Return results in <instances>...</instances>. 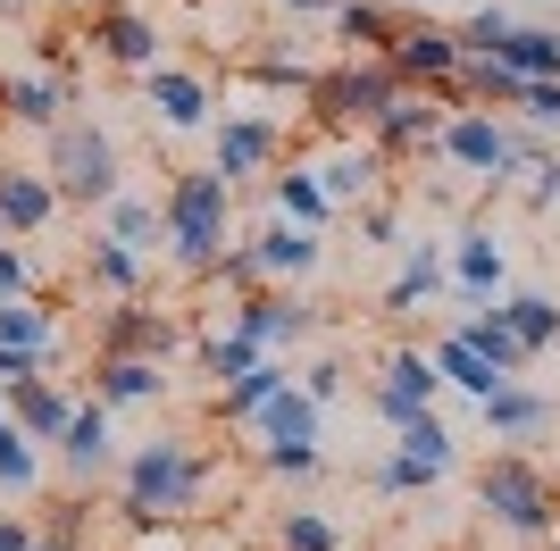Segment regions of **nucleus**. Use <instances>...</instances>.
<instances>
[{"instance_id":"nucleus-44","label":"nucleus","mask_w":560,"mask_h":551,"mask_svg":"<svg viewBox=\"0 0 560 551\" xmlns=\"http://www.w3.org/2000/svg\"><path fill=\"white\" fill-rule=\"evenodd\" d=\"M302 392L318 401V410H327L335 392H343V360H318V367H302Z\"/></svg>"},{"instance_id":"nucleus-35","label":"nucleus","mask_w":560,"mask_h":551,"mask_svg":"<svg viewBox=\"0 0 560 551\" xmlns=\"http://www.w3.org/2000/svg\"><path fill=\"white\" fill-rule=\"evenodd\" d=\"M335 34H343L351 50H369V59H385V50H394V34H401V17H385L376 0H343V9H335Z\"/></svg>"},{"instance_id":"nucleus-30","label":"nucleus","mask_w":560,"mask_h":551,"mask_svg":"<svg viewBox=\"0 0 560 551\" xmlns=\"http://www.w3.org/2000/svg\"><path fill=\"white\" fill-rule=\"evenodd\" d=\"M444 251H435V243H410V259H401V276L394 284H385V309H394V318H410V309H419L427 293H444Z\"/></svg>"},{"instance_id":"nucleus-27","label":"nucleus","mask_w":560,"mask_h":551,"mask_svg":"<svg viewBox=\"0 0 560 551\" xmlns=\"http://www.w3.org/2000/svg\"><path fill=\"white\" fill-rule=\"evenodd\" d=\"M59 459H68L75 477H101V468H109V410H101V401H75L68 435H59Z\"/></svg>"},{"instance_id":"nucleus-1","label":"nucleus","mask_w":560,"mask_h":551,"mask_svg":"<svg viewBox=\"0 0 560 551\" xmlns=\"http://www.w3.org/2000/svg\"><path fill=\"white\" fill-rule=\"evenodd\" d=\"M201 484H210V468H201V452H192L185 435H151L135 459H126V518L176 527V518L201 502Z\"/></svg>"},{"instance_id":"nucleus-34","label":"nucleus","mask_w":560,"mask_h":551,"mask_svg":"<svg viewBox=\"0 0 560 551\" xmlns=\"http://www.w3.org/2000/svg\"><path fill=\"white\" fill-rule=\"evenodd\" d=\"M84 276H93L101 293L135 301V293H142V251H126V243H109V234H93V251H84Z\"/></svg>"},{"instance_id":"nucleus-50","label":"nucleus","mask_w":560,"mask_h":551,"mask_svg":"<svg viewBox=\"0 0 560 551\" xmlns=\"http://www.w3.org/2000/svg\"><path fill=\"white\" fill-rule=\"evenodd\" d=\"M34 551H75V518H59V527H50V535H43Z\"/></svg>"},{"instance_id":"nucleus-21","label":"nucleus","mask_w":560,"mask_h":551,"mask_svg":"<svg viewBox=\"0 0 560 551\" xmlns=\"http://www.w3.org/2000/svg\"><path fill=\"white\" fill-rule=\"evenodd\" d=\"M0 351H25L34 367L59 360V318H50V301H9V309H0Z\"/></svg>"},{"instance_id":"nucleus-9","label":"nucleus","mask_w":560,"mask_h":551,"mask_svg":"<svg viewBox=\"0 0 560 551\" xmlns=\"http://www.w3.org/2000/svg\"><path fill=\"white\" fill-rule=\"evenodd\" d=\"M435 392H444V376H435V351H394L369 401H376V418H385V426H410V418L435 410Z\"/></svg>"},{"instance_id":"nucleus-13","label":"nucleus","mask_w":560,"mask_h":551,"mask_svg":"<svg viewBox=\"0 0 560 551\" xmlns=\"http://www.w3.org/2000/svg\"><path fill=\"white\" fill-rule=\"evenodd\" d=\"M452 284H460V309H493L502 284H511V251H502V234L468 226L460 251H452Z\"/></svg>"},{"instance_id":"nucleus-43","label":"nucleus","mask_w":560,"mask_h":551,"mask_svg":"<svg viewBox=\"0 0 560 551\" xmlns=\"http://www.w3.org/2000/svg\"><path fill=\"white\" fill-rule=\"evenodd\" d=\"M259 459H268L277 477H318V468H327L318 452H293V443H259Z\"/></svg>"},{"instance_id":"nucleus-17","label":"nucleus","mask_w":560,"mask_h":551,"mask_svg":"<svg viewBox=\"0 0 560 551\" xmlns=\"http://www.w3.org/2000/svg\"><path fill=\"white\" fill-rule=\"evenodd\" d=\"M444 126L452 117L435 109V101H427V92H401L394 109H385V126H376V151H385V160H401V151H435V142H444Z\"/></svg>"},{"instance_id":"nucleus-52","label":"nucleus","mask_w":560,"mask_h":551,"mask_svg":"<svg viewBox=\"0 0 560 551\" xmlns=\"http://www.w3.org/2000/svg\"><path fill=\"white\" fill-rule=\"evenodd\" d=\"M0 418H9V385H0Z\"/></svg>"},{"instance_id":"nucleus-37","label":"nucleus","mask_w":560,"mask_h":551,"mask_svg":"<svg viewBox=\"0 0 560 551\" xmlns=\"http://www.w3.org/2000/svg\"><path fill=\"white\" fill-rule=\"evenodd\" d=\"M34 477H43L34 435H25L18 418H0V493H34Z\"/></svg>"},{"instance_id":"nucleus-2","label":"nucleus","mask_w":560,"mask_h":551,"mask_svg":"<svg viewBox=\"0 0 560 551\" xmlns=\"http://www.w3.org/2000/svg\"><path fill=\"white\" fill-rule=\"evenodd\" d=\"M226 209H234V184L218 176V167L167 184L160 218H167V251H176V268H218V259H226Z\"/></svg>"},{"instance_id":"nucleus-28","label":"nucleus","mask_w":560,"mask_h":551,"mask_svg":"<svg viewBox=\"0 0 560 551\" xmlns=\"http://www.w3.org/2000/svg\"><path fill=\"white\" fill-rule=\"evenodd\" d=\"M493 309H502V326L518 335V351H527V360L560 343V301H552V293H511V301H493Z\"/></svg>"},{"instance_id":"nucleus-25","label":"nucleus","mask_w":560,"mask_h":551,"mask_svg":"<svg viewBox=\"0 0 560 551\" xmlns=\"http://www.w3.org/2000/svg\"><path fill=\"white\" fill-rule=\"evenodd\" d=\"M268 201H277V218H284V226H302V234H318V226L335 218L327 184H318V167H284V176L268 184Z\"/></svg>"},{"instance_id":"nucleus-18","label":"nucleus","mask_w":560,"mask_h":551,"mask_svg":"<svg viewBox=\"0 0 560 551\" xmlns=\"http://www.w3.org/2000/svg\"><path fill=\"white\" fill-rule=\"evenodd\" d=\"M50 209H59L50 167H43V176H34V167H0V234H43Z\"/></svg>"},{"instance_id":"nucleus-33","label":"nucleus","mask_w":560,"mask_h":551,"mask_svg":"<svg viewBox=\"0 0 560 551\" xmlns=\"http://www.w3.org/2000/svg\"><path fill=\"white\" fill-rule=\"evenodd\" d=\"M277 392H293V376H284V360H259L252 376H234V385L218 392V418H226V426H243V418H259Z\"/></svg>"},{"instance_id":"nucleus-45","label":"nucleus","mask_w":560,"mask_h":551,"mask_svg":"<svg viewBox=\"0 0 560 551\" xmlns=\"http://www.w3.org/2000/svg\"><path fill=\"white\" fill-rule=\"evenodd\" d=\"M218 276H226L234 293H259V259H252V251H243V243H234V251H226V259H218Z\"/></svg>"},{"instance_id":"nucleus-20","label":"nucleus","mask_w":560,"mask_h":551,"mask_svg":"<svg viewBox=\"0 0 560 551\" xmlns=\"http://www.w3.org/2000/svg\"><path fill=\"white\" fill-rule=\"evenodd\" d=\"M268 160H277V126H268V117H226V126H218V176L226 184L259 176Z\"/></svg>"},{"instance_id":"nucleus-14","label":"nucleus","mask_w":560,"mask_h":551,"mask_svg":"<svg viewBox=\"0 0 560 551\" xmlns=\"http://www.w3.org/2000/svg\"><path fill=\"white\" fill-rule=\"evenodd\" d=\"M84 43H93L101 59H109V68H135V75H151V68H160V25L142 17V9H101Z\"/></svg>"},{"instance_id":"nucleus-29","label":"nucleus","mask_w":560,"mask_h":551,"mask_svg":"<svg viewBox=\"0 0 560 551\" xmlns=\"http://www.w3.org/2000/svg\"><path fill=\"white\" fill-rule=\"evenodd\" d=\"M435 376H444V385H460L468 401H493L502 385H518V376H502L493 360H477V351H468L460 335H444V343H435Z\"/></svg>"},{"instance_id":"nucleus-39","label":"nucleus","mask_w":560,"mask_h":551,"mask_svg":"<svg viewBox=\"0 0 560 551\" xmlns=\"http://www.w3.org/2000/svg\"><path fill=\"white\" fill-rule=\"evenodd\" d=\"M259 360H268V351H259L252 335H234V326H226V335H210V343H201V367H210V376H218V392H226L234 376H252Z\"/></svg>"},{"instance_id":"nucleus-42","label":"nucleus","mask_w":560,"mask_h":551,"mask_svg":"<svg viewBox=\"0 0 560 551\" xmlns=\"http://www.w3.org/2000/svg\"><path fill=\"white\" fill-rule=\"evenodd\" d=\"M9 301H34V251L25 243H0V309Z\"/></svg>"},{"instance_id":"nucleus-49","label":"nucleus","mask_w":560,"mask_h":551,"mask_svg":"<svg viewBox=\"0 0 560 551\" xmlns=\"http://www.w3.org/2000/svg\"><path fill=\"white\" fill-rule=\"evenodd\" d=\"M277 9H293V17H335L343 0H277Z\"/></svg>"},{"instance_id":"nucleus-38","label":"nucleus","mask_w":560,"mask_h":551,"mask_svg":"<svg viewBox=\"0 0 560 551\" xmlns=\"http://www.w3.org/2000/svg\"><path fill=\"white\" fill-rule=\"evenodd\" d=\"M460 84H468V101H477V109H518V101H527V84H518L502 59H468Z\"/></svg>"},{"instance_id":"nucleus-47","label":"nucleus","mask_w":560,"mask_h":551,"mask_svg":"<svg viewBox=\"0 0 560 551\" xmlns=\"http://www.w3.org/2000/svg\"><path fill=\"white\" fill-rule=\"evenodd\" d=\"M360 243H394V209H360Z\"/></svg>"},{"instance_id":"nucleus-7","label":"nucleus","mask_w":560,"mask_h":551,"mask_svg":"<svg viewBox=\"0 0 560 551\" xmlns=\"http://www.w3.org/2000/svg\"><path fill=\"white\" fill-rule=\"evenodd\" d=\"M435 160H452L460 176H477V184H502L518 176V134L502 126L493 109H452V126H444V142H435Z\"/></svg>"},{"instance_id":"nucleus-19","label":"nucleus","mask_w":560,"mask_h":551,"mask_svg":"<svg viewBox=\"0 0 560 551\" xmlns=\"http://www.w3.org/2000/svg\"><path fill=\"white\" fill-rule=\"evenodd\" d=\"M9 418H18L34 443H59L75 418V392H59L50 376H25V385H9Z\"/></svg>"},{"instance_id":"nucleus-8","label":"nucleus","mask_w":560,"mask_h":551,"mask_svg":"<svg viewBox=\"0 0 560 551\" xmlns=\"http://www.w3.org/2000/svg\"><path fill=\"white\" fill-rule=\"evenodd\" d=\"M385 59H394V75L410 92L419 84H452V75L468 68V50H460V25H435V17H410L394 34V50H385Z\"/></svg>"},{"instance_id":"nucleus-40","label":"nucleus","mask_w":560,"mask_h":551,"mask_svg":"<svg viewBox=\"0 0 560 551\" xmlns=\"http://www.w3.org/2000/svg\"><path fill=\"white\" fill-rule=\"evenodd\" d=\"M277 551H343V535H335V518H327V509H284Z\"/></svg>"},{"instance_id":"nucleus-11","label":"nucleus","mask_w":560,"mask_h":551,"mask_svg":"<svg viewBox=\"0 0 560 551\" xmlns=\"http://www.w3.org/2000/svg\"><path fill=\"white\" fill-rule=\"evenodd\" d=\"M477 418H486L493 443H511V452H527V443H544L560 426V401H544L536 385H502L493 401H477Z\"/></svg>"},{"instance_id":"nucleus-24","label":"nucleus","mask_w":560,"mask_h":551,"mask_svg":"<svg viewBox=\"0 0 560 551\" xmlns=\"http://www.w3.org/2000/svg\"><path fill=\"white\" fill-rule=\"evenodd\" d=\"M0 109L18 117V126H43V134H59V126H68V84H59V75H9V84H0Z\"/></svg>"},{"instance_id":"nucleus-41","label":"nucleus","mask_w":560,"mask_h":551,"mask_svg":"<svg viewBox=\"0 0 560 551\" xmlns=\"http://www.w3.org/2000/svg\"><path fill=\"white\" fill-rule=\"evenodd\" d=\"M511 34H518V17H511V9H477V17L460 25V50H468V59H493V50L511 43Z\"/></svg>"},{"instance_id":"nucleus-23","label":"nucleus","mask_w":560,"mask_h":551,"mask_svg":"<svg viewBox=\"0 0 560 551\" xmlns=\"http://www.w3.org/2000/svg\"><path fill=\"white\" fill-rule=\"evenodd\" d=\"M318 184H327L335 209H343V201H369L376 184H385V151H376V142H343V151L318 167Z\"/></svg>"},{"instance_id":"nucleus-5","label":"nucleus","mask_w":560,"mask_h":551,"mask_svg":"<svg viewBox=\"0 0 560 551\" xmlns=\"http://www.w3.org/2000/svg\"><path fill=\"white\" fill-rule=\"evenodd\" d=\"M50 184H59V201H84V209L117 201V142L101 134L93 117H68L50 134Z\"/></svg>"},{"instance_id":"nucleus-16","label":"nucleus","mask_w":560,"mask_h":551,"mask_svg":"<svg viewBox=\"0 0 560 551\" xmlns=\"http://www.w3.org/2000/svg\"><path fill=\"white\" fill-rule=\"evenodd\" d=\"M243 251L259 259V284H268V276H277V284H293V276H310L318 259H327V243H318V234H302V226H284V218H268Z\"/></svg>"},{"instance_id":"nucleus-15","label":"nucleus","mask_w":560,"mask_h":551,"mask_svg":"<svg viewBox=\"0 0 560 551\" xmlns=\"http://www.w3.org/2000/svg\"><path fill=\"white\" fill-rule=\"evenodd\" d=\"M142 101H151V117H160L167 134H192V126H210V84L185 68H151L142 75Z\"/></svg>"},{"instance_id":"nucleus-51","label":"nucleus","mask_w":560,"mask_h":551,"mask_svg":"<svg viewBox=\"0 0 560 551\" xmlns=\"http://www.w3.org/2000/svg\"><path fill=\"white\" fill-rule=\"evenodd\" d=\"M25 9H34V0H0V17H25Z\"/></svg>"},{"instance_id":"nucleus-4","label":"nucleus","mask_w":560,"mask_h":551,"mask_svg":"<svg viewBox=\"0 0 560 551\" xmlns=\"http://www.w3.org/2000/svg\"><path fill=\"white\" fill-rule=\"evenodd\" d=\"M460 468V443H452V426L435 410L410 418V426H394V452L369 468V493H385V502H401V493H427L435 477H452Z\"/></svg>"},{"instance_id":"nucleus-6","label":"nucleus","mask_w":560,"mask_h":551,"mask_svg":"<svg viewBox=\"0 0 560 551\" xmlns=\"http://www.w3.org/2000/svg\"><path fill=\"white\" fill-rule=\"evenodd\" d=\"M401 92H410V84L394 75V59H351V68L318 75V92H310V101H318V117H327V126H369V134H376Z\"/></svg>"},{"instance_id":"nucleus-26","label":"nucleus","mask_w":560,"mask_h":551,"mask_svg":"<svg viewBox=\"0 0 560 551\" xmlns=\"http://www.w3.org/2000/svg\"><path fill=\"white\" fill-rule=\"evenodd\" d=\"M493 59H502L518 84H560V34H552V25H518Z\"/></svg>"},{"instance_id":"nucleus-46","label":"nucleus","mask_w":560,"mask_h":551,"mask_svg":"<svg viewBox=\"0 0 560 551\" xmlns=\"http://www.w3.org/2000/svg\"><path fill=\"white\" fill-rule=\"evenodd\" d=\"M518 109L536 117V126H560V84H527V101Z\"/></svg>"},{"instance_id":"nucleus-10","label":"nucleus","mask_w":560,"mask_h":551,"mask_svg":"<svg viewBox=\"0 0 560 551\" xmlns=\"http://www.w3.org/2000/svg\"><path fill=\"white\" fill-rule=\"evenodd\" d=\"M234 335H252V343L277 360L284 343L318 335V309H310L302 293H243V301H234Z\"/></svg>"},{"instance_id":"nucleus-12","label":"nucleus","mask_w":560,"mask_h":551,"mask_svg":"<svg viewBox=\"0 0 560 551\" xmlns=\"http://www.w3.org/2000/svg\"><path fill=\"white\" fill-rule=\"evenodd\" d=\"M185 343V326L160 318V309H142V301H126V309H109V326H101V360H160Z\"/></svg>"},{"instance_id":"nucleus-31","label":"nucleus","mask_w":560,"mask_h":551,"mask_svg":"<svg viewBox=\"0 0 560 551\" xmlns=\"http://www.w3.org/2000/svg\"><path fill=\"white\" fill-rule=\"evenodd\" d=\"M252 426H259L268 443H293V452H318V401H310L302 385H293V392H277V401H268V410H259Z\"/></svg>"},{"instance_id":"nucleus-48","label":"nucleus","mask_w":560,"mask_h":551,"mask_svg":"<svg viewBox=\"0 0 560 551\" xmlns=\"http://www.w3.org/2000/svg\"><path fill=\"white\" fill-rule=\"evenodd\" d=\"M34 543H43V535L25 527V518H0V551H34Z\"/></svg>"},{"instance_id":"nucleus-3","label":"nucleus","mask_w":560,"mask_h":551,"mask_svg":"<svg viewBox=\"0 0 560 551\" xmlns=\"http://www.w3.org/2000/svg\"><path fill=\"white\" fill-rule=\"evenodd\" d=\"M477 502H486V518L502 535H518V543H544V535L560 527V484L544 477L527 452H502V459H493L486 477H477Z\"/></svg>"},{"instance_id":"nucleus-32","label":"nucleus","mask_w":560,"mask_h":551,"mask_svg":"<svg viewBox=\"0 0 560 551\" xmlns=\"http://www.w3.org/2000/svg\"><path fill=\"white\" fill-rule=\"evenodd\" d=\"M452 335H460L477 360H493L502 376H518V367H527V351H518V335L502 326V309H460V326H452Z\"/></svg>"},{"instance_id":"nucleus-36","label":"nucleus","mask_w":560,"mask_h":551,"mask_svg":"<svg viewBox=\"0 0 560 551\" xmlns=\"http://www.w3.org/2000/svg\"><path fill=\"white\" fill-rule=\"evenodd\" d=\"M160 234H167L160 201H135V192H117V201H109V243H126V251H151Z\"/></svg>"},{"instance_id":"nucleus-22","label":"nucleus","mask_w":560,"mask_h":551,"mask_svg":"<svg viewBox=\"0 0 560 551\" xmlns=\"http://www.w3.org/2000/svg\"><path fill=\"white\" fill-rule=\"evenodd\" d=\"M160 392H167L160 360H101L93 367V401L101 410H135V401H160Z\"/></svg>"}]
</instances>
